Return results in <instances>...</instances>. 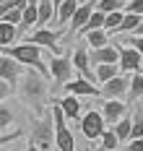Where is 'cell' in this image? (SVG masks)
<instances>
[{"label":"cell","instance_id":"cell-7","mask_svg":"<svg viewBox=\"0 0 143 151\" xmlns=\"http://www.w3.org/2000/svg\"><path fill=\"white\" fill-rule=\"evenodd\" d=\"M70 63L78 70V78H83V81H89V83L96 86V76H94V68L89 65V50L86 47H76L73 55H70Z\"/></svg>","mask_w":143,"mask_h":151},{"label":"cell","instance_id":"cell-29","mask_svg":"<svg viewBox=\"0 0 143 151\" xmlns=\"http://www.w3.org/2000/svg\"><path fill=\"white\" fill-rule=\"evenodd\" d=\"M102 149H107V151H114L117 149V146H120V143H117V138H114V133H112V130H104V133H102Z\"/></svg>","mask_w":143,"mask_h":151},{"label":"cell","instance_id":"cell-5","mask_svg":"<svg viewBox=\"0 0 143 151\" xmlns=\"http://www.w3.org/2000/svg\"><path fill=\"white\" fill-rule=\"evenodd\" d=\"M47 73L52 76V81L57 86H65L70 81V73H73V63H70V55H49V65Z\"/></svg>","mask_w":143,"mask_h":151},{"label":"cell","instance_id":"cell-11","mask_svg":"<svg viewBox=\"0 0 143 151\" xmlns=\"http://www.w3.org/2000/svg\"><path fill=\"white\" fill-rule=\"evenodd\" d=\"M117 58H120V52H117V47H99V50H91L89 52V65L96 68V65H117Z\"/></svg>","mask_w":143,"mask_h":151},{"label":"cell","instance_id":"cell-20","mask_svg":"<svg viewBox=\"0 0 143 151\" xmlns=\"http://www.w3.org/2000/svg\"><path fill=\"white\" fill-rule=\"evenodd\" d=\"M143 96V73H133V78L127 81V99L135 102Z\"/></svg>","mask_w":143,"mask_h":151},{"label":"cell","instance_id":"cell-21","mask_svg":"<svg viewBox=\"0 0 143 151\" xmlns=\"http://www.w3.org/2000/svg\"><path fill=\"white\" fill-rule=\"evenodd\" d=\"M138 24H141V16H133V13H122V21H120V26L114 34H133V31L138 29Z\"/></svg>","mask_w":143,"mask_h":151},{"label":"cell","instance_id":"cell-40","mask_svg":"<svg viewBox=\"0 0 143 151\" xmlns=\"http://www.w3.org/2000/svg\"><path fill=\"white\" fill-rule=\"evenodd\" d=\"M127 3H133V0H122V5H127Z\"/></svg>","mask_w":143,"mask_h":151},{"label":"cell","instance_id":"cell-31","mask_svg":"<svg viewBox=\"0 0 143 151\" xmlns=\"http://www.w3.org/2000/svg\"><path fill=\"white\" fill-rule=\"evenodd\" d=\"M122 13H133V16H141L143 18V0H133V3L122 5Z\"/></svg>","mask_w":143,"mask_h":151},{"label":"cell","instance_id":"cell-30","mask_svg":"<svg viewBox=\"0 0 143 151\" xmlns=\"http://www.w3.org/2000/svg\"><path fill=\"white\" fill-rule=\"evenodd\" d=\"M13 117H16V115L11 112V107H8V104H0V130H5V128L13 122Z\"/></svg>","mask_w":143,"mask_h":151},{"label":"cell","instance_id":"cell-8","mask_svg":"<svg viewBox=\"0 0 143 151\" xmlns=\"http://www.w3.org/2000/svg\"><path fill=\"white\" fill-rule=\"evenodd\" d=\"M117 52H120V58H117V68H120V73H141V65H143V58L135 52V50H130V47H117Z\"/></svg>","mask_w":143,"mask_h":151},{"label":"cell","instance_id":"cell-19","mask_svg":"<svg viewBox=\"0 0 143 151\" xmlns=\"http://www.w3.org/2000/svg\"><path fill=\"white\" fill-rule=\"evenodd\" d=\"M86 45L91 47V50H99V47H107V45H109V34H107L104 29L89 31V34H86Z\"/></svg>","mask_w":143,"mask_h":151},{"label":"cell","instance_id":"cell-33","mask_svg":"<svg viewBox=\"0 0 143 151\" xmlns=\"http://www.w3.org/2000/svg\"><path fill=\"white\" fill-rule=\"evenodd\" d=\"M21 136H24V133H21V128L11 130V133H3V136H0V146H3V143H13V141H18Z\"/></svg>","mask_w":143,"mask_h":151},{"label":"cell","instance_id":"cell-13","mask_svg":"<svg viewBox=\"0 0 143 151\" xmlns=\"http://www.w3.org/2000/svg\"><path fill=\"white\" fill-rule=\"evenodd\" d=\"M65 94H70V96H76V99H78V96H102L94 83H89V81H83V78L68 81V83H65Z\"/></svg>","mask_w":143,"mask_h":151},{"label":"cell","instance_id":"cell-10","mask_svg":"<svg viewBox=\"0 0 143 151\" xmlns=\"http://www.w3.org/2000/svg\"><path fill=\"white\" fill-rule=\"evenodd\" d=\"M127 78L125 73L114 76L112 81H107V83H102V89H99V94L102 96H107V99H120V96H127Z\"/></svg>","mask_w":143,"mask_h":151},{"label":"cell","instance_id":"cell-38","mask_svg":"<svg viewBox=\"0 0 143 151\" xmlns=\"http://www.w3.org/2000/svg\"><path fill=\"white\" fill-rule=\"evenodd\" d=\"M135 34H138V37H143V18H141V24H138V29H135Z\"/></svg>","mask_w":143,"mask_h":151},{"label":"cell","instance_id":"cell-6","mask_svg":"<svg viewBox=\"0 0 143 151\" xmlns=\"http://www.w3.org/2000/svg\"><path fill=\"white\" fill-rule=\"evenodd\" d=\"M104 130H107L104 117H102L96 109H89L86 115H81V133L89 138V141H96V138L102 136Z\"/></svg>","mask_w":143,"mask_h":151},{"label":"cell","instance_id":"cell-39","mask_svg":"<svg viewBox=\"0 0 143 151\" xmlns=\"http://www.w3.org/2000/svg\"><path fill=\"white\" fill-rule=\"evenodd\" d=\"M11 3H13V0H0V5H8V8H11Z\"/></svg>","mask_w":143,"mask_h":151},{"label":"cell","instance_id":"cell-15","mask_svg":"<svg viewBox=\"0 0 143 151\" xmlns=\"http://www.w3.org/2000/svg\"><path fill=\"white\" fill-rule=\"evenodd\" d=\"M52 102L60 107V112L65 115V120H78V117H81V102L76 99V96L65 94L63 99H52Z\"/></svg>","mask_w":143,"mask_h":151},{"label":"cell","instance_id":"cell-17","mask_svg":"<svg viewBox=\"0 0 143 151\" xmlns=\"http://www.w3.org/2000/svg\"><path fill=\"white\" fill-rule=\"evenodd\" d=\"M52 16H55L52 3H49V0H36V29H44Z\"/></svg>","mask_w":143,"mask_h":151},{"label":"cell","instance_id":"cell-27","mask_svg":"<svg viewBox=\"0 0 143 151\" xmlns=\"http://www.w3.org/2000/svg\"><path fill=\"white\" fill-rule=\"evenodd\" d=\"M135 138H143V112H135L133 122H130V141H135Z\"/></svg>","mask_w":143,"mask_h":151},{"label":"cell","instance_id":"cell-25","mask_svg":"<svg viewBox=\"0 0 143 151\" xmlns=\"http://www.w3.org/2000/svg\"><path fill=\"white\" fill-rule=\"evenodd\" d=\"M120 21H122V11H114V13H107L104 16V26H102V29L107 31V34H114V31H117V26H120Z\"/></svg>","mask_w":143,"mask_h":151},{"label":"cell","instance_id":"cell-41","mask_svg":"<svg viewBox=\"0 0 143 151\" xmlns=\"http://www.w3.org/2000/svg\"><path fill=\"white\" fill-rule=\"evenodd\" d=\"M96 151H107V149H102V146H99V149H96Z\"/></svg>","mask_w":143,"mask_h":151},{"label":"cell","instance_id":"cell-22","mask_svg":"<svg viewBox=\"0 0 143 151\" xmlns=\"http://www.w3.org/2000/svg\"><path fill=\"white\" fill-rule=\"evenodd\" d=\"M94 76H96L99 83H107V81H112L114 76H120V68H117V65H96Z\"/></svg>","mask_w":143,"mask_h":151},{"label":"cell","instance_id":"cell-16","mask_svg":"<svg viewBox=\"0 0 143 151\" xmlns=\"http://www.w3.org/2000/svg\"><path fill=\"white\" fill-rule=\"evenodd\" d=\"M130 122H133V115H127V112H125V115H122V117L109 128L112 133H114V138H117V143L130 141Z\"/></svg>","mask_w":143,"mask_h":151},{"label":"cell","instance_id":"cell-26","mask_svg":"<svg viewBox=\"0 0 143 151\" xmlns=\"http://www.w3.org/2000/svg\"><path fill=\"white\" fill-rule=\"evenodd\" d=\"M96 11L99 13H114V11H122V0H96Z\"/></svg>","mask_w":143,"mask_h":151},{"label":"cell","instance_id":"cell-4","mask_svg":"<svg viewBox=\"0 0 143 151\" xmlns=\"http://www.w3.org/2000/svg\"><path fill=\"white\" fill-rule=\"evenodd\" d=\"M63 34H68L65 29H49V26H44V29H34L31 37L26 39L29 45H36L42 47L44 52H49V55H60V47H57V42H60V37Z\"/></svg>","mask_w":143,"mask_h":151},{"label":"cell","instance_id":"cell-9","mask_svg":"<svg viewBox=\"0 0 143 151\" xmlns=\"http://www.w3.org/2000/svg\"><path fill=\"white\" fill-rule=\"evenodd\" d=\"M21 73H24V65H18L16 60H11L8 55H0V81H5L11 89H16Z\"/></svg>","mask_w":143,"mask_h":151},{"label":"cell","instance_id":"cell-34","mask_svg":"<svg viewBox=\"0 0 143 151\" xmlns=\"http://www.w3.org/2000/svg\"><path fill=\"white\" fill-rule=\"evenodd\" d=\"M125 151H143V138H135V141H130Z\"/></svg>","mask_w":143,"mask_h":151},{"label":"cell","instance_id":"cell-32","mask_svg":"<svg viewBox=\"0 0 143 151\" xmlns=\"http://www.w3.org/2000/svg\"><path fill=\"white\" fill-rule=\"evenodd\" d=\"M0 21H5V24H11V26H18V24H21V11L11 8V11H5V16H3Z\"/></svg>","mask_w":143,"mask_h":151},{"label":"cell","instance_id":"cell-14","mask_svg":"<svg viewBox=\"0 0 143 151\" xmlns=\"http://www.w3.org/2000/svg\"><path fill=\"white\" fill-rule=\"evenodd\" d=\"M96 8V0H89V3H81L78 8H76V13L70 16V31L76 34V31H81L83 26H86V21H89V16H91V11Z\"/></svg>","mask_w":143,"mask_h":151},{"label":"cell","instance_id":"cell-18","mask_svg":"<svg viewBox=\"0 0 143 151\" xmlns=\"http://www.w3.org/2000/svg\"><path fill=\"white\" fill-rule=\"evenodd\" d=\"M81 5V0H63V5L57 8V13H55V24H60L65 26L68 21H70V16L76 13V8Z\"/></svg>","mask_w":143,"mask_h":151},{"label":"cell","instance_id":"cell-37","mask_svg":"<svg viewBox=\"0 0 143 151\" xmlns=\"http://www.w3.org/2000/svg\"><path fill=\"white\" fill-rule=\"evenodd\" d=\"M49 3H52V8H55V11H57V8L63 5V0H49Z\"/></svg>","mask_w":143,"mask_h":151},{"label":"cell","instance_id":"cell-28","mask_svg":"<svg viewBox=\"0 0 143 151\" xmlns=\"http://www.w3.org/2000/svg\"><path fill=\"white\" fill-rule=\"evenodd\" d=\"M125 47L135 50V52L143 58V37H138V34H127V37H125Z\"/></svg>","mask_w":143,"mask_h":151},{"label":"cell","instance_id":"cell-12","mask_svg":"<svg viewBox=\"0 0 143 151\" xmlns=\"http://www.w3.org/2000/svg\"><path fill=\"white\" fill-rule=\"evenodd\" d=\"M99 115L104 117V125H109V128H112L114 122L125 115V102H122V99H104Z\"/></svg>","mask_w":143,"mask_h":151},{"label":"cell","instance_id":"cell-36","mask_svg":"<svg viewBox=\"0 0 143 151\" xmlns=\"http://www.w3.org/2000/svg\"><path fill=\"white\" fill-rule=\"evenodd\" d=\"M26 5H29V0H13L11 3V8H16V11H24Z\"/></svg>","mask_w":143,"mask_h":151},{"label":"cell","instance_id":"cell-2","mask_svg":"<svg viewBox=\"0 0 143 151\" xmlns=\"http://www.w3.org/2000/svg\"><path fill=\"white\" fill-rule=\"evenodd\" d=\"M5 55H8L11 60H16L18 65H29V68H34L42 78H47V76H49L47 73V65H44V60H42V55H44L42 47L29 45V42H21V45L5 47Z\"/></svg>","mask_w":143,"mask_h":151},{"label":"cell","instance_id":"cell-3","mask_svg":"<svg viewBox=\"0 0 143 151\" xmlns=\"http://www.w3.org/2000/svg\"><path fill=\"white\" fill-rule=\"evenodd\" d=\"M31 141L39 151H52L55 149V120H52V112H44L39 117H31Z\"/></svg>","mask_w":143,"mask_h":151},{"label":"cell","instance_id":"cell-23","mask_svg":"<svg viewBox=\"0 0 143 151\" xmlns=\"http://www.w3.org/2000/svg\"><path fill=\"white\" fill-rule=\"evenodd\" d=\"M16 26H11V24H5V21H0V47H11L16 42Z\"/></svg>","mask_w":143,"mask_h":151},{"label":"cell","instance_id":"cell-24","mask_svg":"<svg viewBox=\"0 0 143 151\" xmlns=\"http://www.w3.org/2000/svg\"><path fill=\"white\" fill-rule=\"evenodd\" d=\"M104 26V13H99V11H91V16H89V21H86V26H83V34H89V31H96V29H102Z\"/></svg>","mask_w":143,"mask_h":151},{"label":"cell","instance_id":"cell-35","mask_svg":"<svg viewBox=\"0 0 143 151\" xmlns=\"http://www.w3.org/2000/svg\"><path fill=\"white\" fill-rule=\"evenodd\" d=\"M11 86H8V83H5V81H0V104H3V99H8V94H11Z\"/></svg>","mask_w":143,"mask_h":151},{"label":"cell","instance_id":"cell-1","mask_svg":"<svg viewBox=\"0 0 143 151\" xmlns=\"http://www.w3.org/2000/svg\"><path fill=\"white\" fill-rule=\"evenodd\" d=\"M18 96L36 117L44 115L47 112V78H42L39 73H24L18 78Z\"/></svg>","mask_w":143,"mask_h":151}]
</instances>
